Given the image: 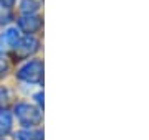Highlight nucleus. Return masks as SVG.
I'll list each match as a JSON object with an SVG mask.
<instances>
[{"instance_id": "obj_1", "label": "nucleus", "mask_w": 149, "mask_h": 140, "mask_svg": "<svg viewBox=\"0 0 149 140\" xmlns=\"http://www.w3.org/2000/svg\"><path fill=\"white\" fill-rule=\"evenodd\" d=\"M17 78L30 84H37L43 78V61L42 59H30L20 69L17 71Z\"/></svg>"}, {"instance_id": "obj_2", "label": "nucleus", "mask_w": 149, "mask_h": 140, "mask_svg": "<svg viewBox=\"0 0 149 140\" xmlns=\"http://www.w3.org/2000/svg\"><path fill=\"white\" fill-rule=\"evenodd\" d=\"M13 112H15L17 119L20 120L23 125H38L42 122V112L40 109L32 106L28 102H18L13 107Z\"/></svg>"}, {"instance_id": "obj_3", "label": "nucleus", "mask_w": 149, "mask_h": 140, "mask_svg": "<svg viewBox=\"0 0 149 140\" xmlns=\"http://www.w3.org/2000/svg\"><path fill=\"white\" fill-rule=\"evenodd\" d=\"M20 32L18 28L12 27V28H7L5 32L0 35V54L7 53L10 48H15L18 41H20Z\"/></svg>"}, {"instance_id": "obj_4", "label": "nucleus", "mask_w": 149, "mask_h": 140, "mask_svg": "<svg viewBox=\"0 0 149 140\" xmlns=\"http://www.w3.org/2000/svg\"><path fill=\"white\" fill-rule=\"evenodd\" d=\"M38 48H40V41L33 35H25L23 38H20L18 45L15 46L20 56H30L35 51H38Z\"/></svg>"}, {"instance_id": "obj_5", "label": "nucleus", "mask_w": 149, "mask_h": 140, "mask_svg": "<svg viewBox=\"0 0 149 140\" xmlns=\"http://www.w3.org/2000/svg\"><path fill=\"white\" fill-rule=\"evenodd\" d=\"M18 27L27 32L28 35L30 33H35L37 30H40L42 27V18L37 15V13H32V15H22L18 18Z\"/></svg>"}, {"instance_id": "obj_6", "label": "nucleus", "mask_w": 149, "mask_h": 140, "mask_svg": "<svg viewBox=\"0 0 149 140\" xmlns=\"http://www.w3.org/2000/svg\"><path fill=\"white\" fill-rule=\"evenodd\" d=\"M18 140H43V130L42 129H22L17 132Z\"/></svg>"}, {"instance_id": "obj_7", "label": "nucleus", "mask_w": 149, "mask_h": 140, "mask_svg": "<svg viewBox=\"0 0 149 140\" xmlns=\"http://www.w3.org/2000/svg\"><path fill=\"white\" fill-rule=\"evenodd\" d=\"M12 114L5 109H2L0 110V135H7L8 132L12 130Z\"/></svg>"}, {"instance_id": "obj_8", "label": "nucleus", "mask_w": 149, "mask_h": 140, "mask_svg": "<svg viewBox=\"0 0 149 140\" xmlns=\"http://www.w3.org/2000/svg\"><path fill=\"white\" fill-rule=\"evenodd\" d=\"M38 10V2L37 0H22L20 2V12L23 15H32Z\"/></svg>"}, {"instance_id": "obj_9", "label": "nucleus", "mask_w": 149, "mask_h": 140, "mask_svg": "<svg viewBox=\"0 0 149 140\" xmlns=\"http://www.w3.org/2000/svg\"><path fill=\"white\" fill-rule=\"evenodd\" d=\"M7 99H8V91L3 86H0V104L7 102Z\"/></svg>"}, {"instance_id": "obj_10", "label": "nucleus", "mask_w": 149, "mask_h": 140, "mask_svg": "<svg viewBox=\"0 0 149 140\" xmlns=\"http://www.w3.org/2000/svg\"><path fill=\"white\" fill-rule=\"evenodd\" d=\"M8 71V63L3 58H0V76H3Z\"/></svg>"}, {"instance_id": "obj_11", "label": "nucleus", "mask_w": 149, "mask_h": 140, "mask_svg": "<svg viewBox=\"0 0 149 140\" xmlns=\"http://www.w3.org/2000/svg\"><path fill=\"white\" fill-rule=\"evenodd\" d=\"M13 2H15V0H0V5H3V7H7V8H10V7L13 5Z\"/></svg>"}, {"instance_id": "obj_12", "label": "nucleus", "mask_w": 149, "mask_h": 140, "mask_svg": "<svg viewBox=\"0 0 149 140\" xmlns=\"http://www.w3.org/2000/svg\"><path fill=\"white\" fill-rule=\"evenodd\" d=\"M35 99H37V102L40 106H43V92H38L37 96H35Z\"/></svg>"}, {"instance_id": "obj_13", "label": "nucleus", "mask_w": 149, "mask_h": 140, "mask_svg": "<svg viewBox=\"0 0 149 140\" xmlns=\"http://www.w3.org/2000/svg\"><path fill=\"white\" fill-rule=\"evenodd\" d=\"M0 140H3V139H0Z\"/></svg>"}]
</instances>
